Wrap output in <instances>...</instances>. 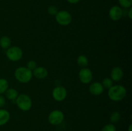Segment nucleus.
Instances as JSON below:
<instances>
[{
	"label": "nucleus",
	"instance_id": "13",
	"mask_svg": "<svg viewBox=\"0 0 132 131\" xmlns=\"http://www.w3.org/2000/svg\"><path fill=\"white\" fill-rule=\"evenodd\" d=\"M10 114L7 110L0 109V127L5 125L10 120Z\"/></svg>",
	"mask_w": 132,
	"mask_h": 131
},
{
	"label": "nucleus",
	"instance_id": "17",
	"mask_svg": "<svg viewBox=\"0 0 132 131\" xmlns=\"http://www.w3.org/2000/svg\"><path fill=\"white\" fill-rule=\"evenodd\" d=\"M121 115L120 113L118 111H114L111 114L110 116V121L112 124H115L117 123L121 120Z\"/></svg>",
	"mask_w": 132,
	"mask_h": 131
},
{
	"label": "nucleus",
	"instance_id": "12",
	"mask_svg": "<svg viewBox=\"0 0 132 131\" xmlns=\"http://www.w3.org/2000/svg\"><path fill=\"white\" fill-rule=\"evenodd\" d=\"M33 76L38 79H44L48 76V72L45 68L42 66L37 67L35 69L32 71Z\"/></svg>",
	"mask_w": 132,
	"mask_h": 131
},
{
	"label": "nucleus",
	"instance_id": "26",
	"mask_svg": "<svg viewBox=\"0 0 132 131\" xmlns=\"http://www.w3.org/2000/svg\"><path fill=\"white\" fill-rule=\"evenodd\" d=\"M128 17L130 18V19H131V18H132V8H131V7L129 8L128 12Z\"/></svg>",
	"mask_w": 132,
	"mask_h": 131
},
{
	"label": "nucleus",
	"instance_id": "19",
	"mask_svg": "<svg viewBox=\"0 0 132 131\" xmlns=\"http://www.w3.org/2000/svg\"><path fill=\"white\" fill-rule=\"evenodd\" d=\"M113 81L110 78L106 77V78H104V79L103 80V81H102L101 82V84L103 85L104 89H109L110 88H111V87L113 86Z\"/></svg>",
	"mask_w": 132,
	"mask_h": 131
},
{
	"label": "nucleus",
	"instance_id": "15",
	"mask_svg": "<svg viewBox=\"0 0 132 131\" xmlns=\"http://www.w3.org/2000/svg\"><path fill=\"white\" fill-rule=\"evenodd\" d=\"M11 39L8 36H3L0 38V46L3 49L7 50L8 48H9L11 46Z\"/></svg>",
	"mask_w": 132,
	"mask_h": 131
},
{
	"label": "nucleus",
	"instance_id": "21",
	"mask_svg": "<svg viewBox=\"0 0 132 131\" xmlns=\"http://www.w3.org/2000/svg\"><path fill=\"white\" fill-rule=\"evenodd\" d=\"M101 131H117V128L114 124L110 123L105 125L102 128Z\"/></svg>",
	"mask_w": 132,
	"mask_h": 131
},
{
	"label": "nucleus",
	"instance_id": "16",
	"mask_svg": "<svg viewBox=\"0 0 132 131\" xmlns=\"http://www.w3.org/2000/svg\"><path fill=\"white\" fill-rule=\"evenodd\" d=\"M77 64L81 68H86L89 62L88 59L85 55H80L77 58Z\"/></svg>",
	"mask_w": 132,
	"mask_h": 131
},
{
	"label": "nucleus",
	"instance_id": "23",
	"mask_svg": "<svg viewBox=\"0 0 132 131\" xmlns=\"http://www.w3.org/2000/svg\"><path fill=\"white\" fill-rule=\"evenodd\" d=\"M37 62L34 60H30L29 62H28L27 65V68H28V69H30L31 71H33L34 69H36L37 68Z\"/></svg>",
	"mask_w": 132,
	"mask_h": 131
},
{
	"label": "nucleus",
	"instance_id": "24",
	"mask_svg": "<svg viewBox=\"0 0 132 131\" xmlns=\"http://www.w3.org/2000/svg\"><path fill=\"white\" fill-rule=\"evenodd\" d=\"M5 104H6V99L2 95H0V109H2Z\"/></svg>",
	"mask_w": 132,
	"mask_h": 131
},
{
	"label": "nucleus",
	"instance_id": "25",
	"mask_svg": "<svg viewBox=\"0 0 132 131\" xmlns=\"http://www.w3.org/2000/svg\"><path fill=\"white\" fill-rule=\"evenodd\" d=\"M67 2L70 4H76L80 1V0H67Z\"/></svg>",
	"mask_w": 132,
	"mask_h": 131
},
{
	"label": "nucleus",
	"instance_id": "27",
	"mask_svg": "<svg viewBox=\"0 0 132 131\" xmlns=\"http://www.w3.org/2000/svg\"><path fill=\"white\" fill-rule=\"evenodd\" d=\"M128 131H132V125L130 124V125L128 127Z\"/></svg>",
	"mask_w": 132,
	"mask_h": 131
},
{
	"label": "nucleus",
	"instance_id": "11",
	"mask_svg": "<svg viewBox=\"0 0 132 131\" xmlns=\"http://www.w3.org/2000/svg\"><path fill=\"white\" fill-rule=\"evenodd\" d=\"M124 75L122 68L119 66L114 67L110 73V78L114 82H119Z\"/></svg>",
	"mask_w": 132,
	"mask_h": 131
},
{
	"label": "nucleus",
	"instance_id": "1",
	"mask_svg": "<svg viewBox=\"0 0 132 131\" xmlns=\"http://www.w3.org/2000/svg\"><path fill=\"white\" fill-rule=\"evenodd\" d=\"M127 91L125 86L122 85H115L108 89V96L113 101H119L126 96Z\"/></svg>",
	"mask_w": 132,
	"mask_h": 131
},
{
	"label": "nucleus",
	"instance_id": "2",
	"mask_svg": "<svg viewBox=\"0 0 132 131\" xmlns=\"http://www.w3.org/2000/svg\"><path fill=\"white\" fill-rule=\"evenodd\" d=\"M15 78L19 82L22 83H28L33 77L32 71L27 67H19L14 71Z\"/></svg>",
	"mask_w": 132,
	"mask_h": 131
},
{
	"label": "nucleus",
	"instance_id": "7",
	"mask_svg": "<svg viewBox=\"0 0 132 131\" xmlns=\"http://www.w3.org/2000/svg\"><path fill=\"white\" fill-rule=\"evenodd\" d=\"M78 77L79 80L82 83H90L93 79L92 71L88 68H82L79 71Z\"/></svg>",
	"mask_w": 132,
	"mask_h": 131
},
{
	"label": "nucleus",
	"instance_id": "28",
	"mask_svg": "<svg viewBox=\"0 0 132 131\" xmlns=\"http://www.w3.org/2000/svg\"><path fill=\"white\" fill-rule=\"evenodd\" d=\"M57 131H62V130H57Z\"/></svg>",
	"mask_w": 132,
	"mask_h": 131
},
{
	"label": "nucleus",
	"instance_id": "9",
	"mask_svg": "<svg viewBox=\"0 0 132 131\" xmlns=\"http://www.w3.org/2000/svg\"><path fill=\"white\" fill-rule=\"evenodd\" d=\"M110 18L113 21H119L123 15V11L121 6L114 5L110 8L108 12Z\"/></svg>",
	"mask_w": 132,
	"mask_h": 131
},
{
	"label": "nucleus",
	"instance_id": "22",
	"mask_svg": "<svg viewBox=\"0 0 132 131\" xmlns=\"http://www.w3.org/2000/svg\"><path fill=\"white\" fill-rule=\"evenodd\" d=\"M47 12L48 13V14H50V15H54V16H55L57 14V13L58 12V9L54 5H51V6H49L48 7Z\"/></svg>",
	"mask_w": 132,
	"mask_h": 131
},
{
	"label": "nucleus",
	"instance_id": "18",
	"mask_svg": "<svg viewBox=\"0 0 132 131\" xmlns=\"http://www.w3.org/2000/svg\"><path fill=\"white\" fill-rule=\"evenodd\" d=\"M9 83L5 78H0V95L5 93L9 89Z\"/></svg>",
	"mask_w": 132,
	"mask_h": 131
},
{
	"label": "nucleus",
	"instance_id": "8",
	"mask_svg": "<svg viewBox=\"0 0 132 131\" xmlns=\"http://www.w3.org/2000/svg\"><path fill=\"white\" fill-rule=\"evenodd\" d=\"M52 95L55 101H62L67 98V91L63 86H57L53 89Z\"/></svg>",
	"mask_w": 132,
	"mask_h": 131
},
{
	"label": "nucleus",
	"instance_id": "10",
	"mask_svg": "<svg viewBox=\"0 0 132 131\" xmlns=\"http://www.w3.org/2000/svg\"><path fill=\"white\" fill-rule=\"evenodd\" d=\"M104 87L99 82H94L89 86V92L94 96L100 95L104 92Z\"/></svg>",
	"mask_w": 132,
	"mask_h": 131
},
{
	"label": "nucleus",
	"instance_id": "6",
	"mask_svg": "<svg viewBox=\"0 0 132 131\" xmlns=\"http://www.w3.org/2000/svg\"><path fill=\"white\" fill-rule=\"evenodd\" d=\"M64 119V113L59 109H55L50 113L48 116V122L52 125H58L62 123Z\"/></svg>",
	"mask_w": 132,
	"mask_h": 131
},
{
	"label": "nucleus",
	"instance_id": "5",
	"mask_svg": "<svg viewBox=\"0 0 132 131\" xmlns=\"http://www.w3.org/2000/svg\"><path fill=\"white\" fill-rule=\"evenodd\" d=\"M57 23L61 26H68L72 21V16L69 12L67 10L58 11L55 15Z\"/></svg>",
	"mask_w": 132,
	"mask_h": 131
},
{
	"label": "nucleus",
	"instance_id": "4",
	"mask_svg": "<svg viewBox=\"0 0 132 131\" xmlns=\"http://www.w3.org/2000/svg\"><path fill=\"white\" fill-rule=\"evenodd\" d=\"M6 56L10 61L18 62L23 57V51L19 46H10L6 50Z\"/></svg>",
	"mask_w": 132,
	"mask_h": 131
},
{
	"label": "nucleus",
	"instance_id": "3",
	"mask_svg": "<svg viewBox=\"0 0 132 131\" xmlns=\"http://www.w3.org/2000/svg\"><path fill=\"white\" fill-rule=\"evenodd\" d=\"M15 102L18 108L22 111H28L32 107V99L26 94H20L18 95Z\"/></svg>",
	"mask_w": 132,
	"mask_h": 131
},
{
	"label": "nucleus",
	"instance_id": "20",
	"mask_svg": "<svg viewBox=\"0 0 132 131\" xmlns=\"http://www.w3.org/2000/svg\"><path fill=\"white\" fill-rule=\"evenodd\" d=\"M121 7L124 8H130L132 6V0H118Z\"/></svg>",
	"mask_w": 132,
	"mask_h": 131
},
{
	"label": "nucleus",
	"instance_id": "14",
	"mask_svg": "<svg viewBox=\"0 0 132 131\" xmlns=\"http://www.w3.org/2000/svg\"><path fill=\"white\" fill-rule=\"evenodd\" d=\"M5 93L6 98L12 101H15L18 95H19L18 91L14 88H9Z\"/></svg>",
	"mask_w": 132,
	"mask_h": 131
}]
</instances>
